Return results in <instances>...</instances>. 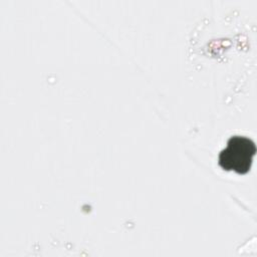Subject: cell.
Returning a JSON list of instances; mask_svg holds the SVG:
<instances>
[{
  "instance_id": "cell-1",
  "label": "cell",
  "mask_w": 257,
  "mask_h": 257,
  "mask_svg": "<svg viewBox=\"0 0 257 257\" xmlns=\"http://www.w3.org/2000/svg\"><path fill=\"white\" fill-rule=\"evenodd\" d=\"M256 146L253 140L244 136H232L219 154V165L226 171L246 174L250 171Z\"/></svg>"
}]
</instances>
